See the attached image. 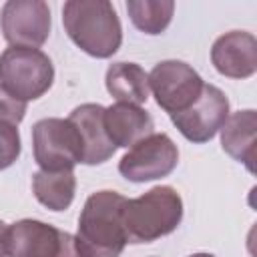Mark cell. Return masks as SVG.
<instances>
[{"label":"cell","mask_w":257,"mask_h":257,"mask_svg":"<svg viewBox=\"0 0 257 257\" xmlns=\"http://www.w3.org/2000/svg\"><path fill=\"white\" fill-rule=\"evenodd\" d=\"M124 201L116 191H96L86 199L74 235L80 257H118L122 253L128 243L122 225Z\"/></svg>","instance_id":"obj_1"},{"label":"cell","mask_w":257,"mask_h":257,"mask_svg":"<svg viewBox=\"0 0 257 257\" xmlns=\"http://www.w3.org/2000/svg\"><path fill=\"white\" fill-rule=\"evenodd\" d=\"M62 24L70 40L94 58H110L120 48L122 28L108 0L64 2Z\"/></svg>","instance_id":"obj_2"},{"label":"cell","mask_w":257,"mask_h":257,"mask_svg":"<svg viewBox=\"0 0 257 257\" xmlns=\"http://www.w3.org/2000/svg\"><path fill=\"white\" fill-rule=\"evenodd\" d=\"M183 219V199L167 185L153 187L137 199H126L122 225L128 243H151L173 233Z\"/></svg>","instance_id":"obj_3"},{"label":"cell","mask_w":257,"mask_h":257,"mask_svg":"<svg viewBox=\"0 0 257 257\" xmlns=\"http://www.w3.org/2000/svg\"><path fill=\"white\" fill-rule=\"evenodd\" d=\"M54 82V66L38 48L10 46L0 54V86L28 102L40 98Z\"/></svg>","instance_id":"obj_4"},{"label":"cell","mask_w":257,"mask_h":257,"mask_svg":"<svg viewBox=\"0 0 257 257\" xmlns=\"http://www.w3.org/2000/svg\"><path fill=\"white\" fill-rule=\"evenodd\" d=\"M6 257H80L74 235L36 219H20L6 229Z\"/></svg>","instance_id":"obj_5"},{"label":"cell","mask_w":257,"mask_h":257,"mask_svg":"<svg viewBox=\"0 0 257 257\" xmlns=\"http://www.w3.org/2000/svg\"><path fill=\"white\" fill-rule=\"evenodd\" d=\"M34 161L44 171L74 169L82 163V143L76 126L68 118H40L32 126Z\"/></svg>","instance_id":"obj_6"},{"label":"cell","mask_w":257,"mask_h":257,"mask_svg":"<svg viewBox=\"0 0 257 257\" xmlns=\"http://www.w3.org/2000/svg\"><path fill=\"white\" fill-rule=\"evenodd\" d=\"M199 72L183 60L157 62L149 74V88L157 104L169 114L187 110L203 90Z\"/></svg>","instance_id":"obj_7"},{"label":"cell","mask_w":257,"mask_h":257,"mask_svg":"<svg viewBox=\"0 0 257 257\" xmlns=\"http://www.w3.org/2000/svg\"><path fill=\"white\" fill-rule=\"evenodd\" d=\"M179 163V149L165 133H153L133 145L118 163V173L133 183H147L163 179L175 171Z\"/></svg>","instance_id":"obj_8"},{"label":"cell","mask_w":257,"mask_h":257,"mask_svg":"<svg viewBox=\"0 0 257 257\" xmlns=\"http://www.w3.org/2000/svg\"><path fill=\"white\" fill-rule=\"evenodd\" d=\"M50 8L42 0H8L0 12V28L10 46L38 48L50 36Z\"/></svg>","instance_id":"obj_9"},{"label":"cell","mask_w":257,"mask_h":257,"mask_svg":"<svg viewBox=\"0 0 257 257\" xmlns=\"http://www.w3.org/2000/svg\"><path fill=\"white\" fill-rule=\"evenodd\" d=\"M229 116V98L215 84H203L199 98L183 112L171 114L173 124L191 143L211 141Z\"/></svg>","instance_id":"obj_10"},{"label":"cell","mask_w":257,"mask_h":257,"mask_svg":"<svg viewBox=\"0 0 257 257\" xmlns=\"http://www.w3.org/2000/svg\"><path fill=\"white\" fill-rule=\"evenodd\" d=\"M215 70L229 78H249L257 70V40L251 32L231 30L219 36L211 48Z\"/></svg>","instance_id":"obj_11"},{"label":"cell","mask_w":257,"mask_h":257,"mask_svg":"<svg viewBox=\"0 0 257 257\" xmlns=\"http://www.w3.org/2000/svg\"><path fill=\"white\" fill-rule=\"evenodd\" d=\"M68 120L80 135L84 165H100L114 155L116 147L104 131V106L94 102L80 104L70 112Z\"/></svg>","instance_id":"obj_12"},{"label":"cell","mask_w":257,"mask_h":257,"mask_svg":"<svg viewBox=\"0 0 257 257\" xmlns=\"http://www.w3.org/2000/svg\"><path fill=\"white\" fill-rule=\"evenodd\" d=\"M153 116L141 106L114 102L104 108V131L116 149H131L139 141L153 135Z\"/></svg>","instance_id":"obj_13"},{"label":"cell","mask_w":257,"mask_h":257,"mask_svg":"<svg viewBox=\"0 0 257 257\" xmlns=\"http://www.w3.org/2000/svg\"><path fill=\"white\" fill-rule=\"evenodd\" d=\"M219 133L223 151L235 161L243 163L249 173H255L257 112L253 108H245L229 114Z\"/></svg>","instance_id":"obj_14"},{"label":"cell","mask_w":257,"mask_h":257,"mask_svg":"<svg viewBox=\"0 0 257 257\" xmlns=\"http://www.w3.org/2000/svg\"><path fill=\"white\" fill-rule=\"evenodd\" d=\"M104 82L116 102L141 106L149 100V74L135 62H112L106 68Z\"/></svg>","instance_id":"obj_15"},{"label":"cell","mask_w":257,"mask_h":257,"mask_svg":"<svg viewBox=\"0 0 257 257\" xmlns=\"http://www.w3.org/2000/svg\"><path fill=\"white\" fill-rule=\"evenodd\" d=\"M32 191L40 205L50 211H64L70 207L76 193V177L72 169L64 171H36L32 177Z\"/></svg>","instance_id":"obj_16"},{"label":"cell","mask_w":257,"mask_h":257,"mask_svg":"<svg viewBox=\"0 0 257 257\" xmlns=\"http://www.w3.org/2000/svg\"><path fill=\"white\" fill-rule=\"evenodd\" d=\"M126 12L131 22L145 34H161L173 20V0H128Z\"/></svg>","instance_id":"obj_17"},{"label":"cell","mask_w":257,"mask_h":257,"mask_svg":"<svg viewBox=\"0 0 257 257\" xmlns=\"http://www.w3.org/2000/svg\"><path fill=\"white\" fill-rule=\"evenodd\" d=\"M20 151H22V145H20V133L16 124L0 120V171L14 165L16 159L20 157Z\"/></svg>","instance_id":"obj_18"},{"label":"cell","mask_w":257,"mask_h":257,"mask_svg":"<svg viewBox=\"0 0 257 257\" xmlns=\"http://www.w3.org/2000/svg\"><path fill=\"white\" fill-rule=\"evenodd\" d=\"M26 114V102L12 96L0 86V120L10 122V124H20Z\"/></svg>","instance_id":"obj_19"},{"label":"cell","mask_w":257,"mask_h":257,"mask_svg":"<svg viewBox=\"0 0 257 257\" xmlns=\"http://www.w3.org/2000/svg\"><path fill=\"white\" fill-rule=\"evenodd\" d=\"M6 223L0 219V257H6Z\"/></svg>","instance_id":"obj_20"},{"label":"cell","mask_w":257,"mask_h":257,"mask_svg":"<svg viewBox=\"0 0 257 257\" xmlns=\"http://www.w3.org/2000/svg\"><path fill=\"white\" fill-rule=\"evenodd\" d=\"M189 257H215V255H211V253H193Z\"/></svg>","instance_id":"obj_21"}]
</instances>
